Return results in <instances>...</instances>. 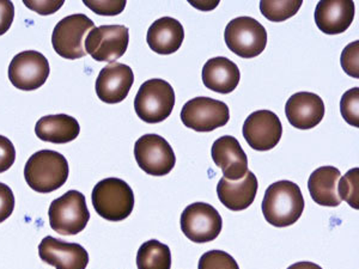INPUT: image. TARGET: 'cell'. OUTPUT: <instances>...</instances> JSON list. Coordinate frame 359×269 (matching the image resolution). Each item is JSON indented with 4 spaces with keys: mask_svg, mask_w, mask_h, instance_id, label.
<instances>
[{
    "mask_svg": "<svg viewBox=\"0 0 359 269\" xmlns=\"http://www.w3.org/2000/svg\"><path fill=\"white\" fill-rule=\"evenodd\" d=\"M340 177L341 174L337 167H321L316 169L308 181L311 199L320 206L338 207L341 204L338 195Z\"/></svg>",
    "mask_w": 359,
    "mask_h": 269,
    "instance_id": "603a6c76",
    "label": "cell"
},
{
    "mask_svg": "<svg viewBox=\"0 0 359 269\" xmlns=\"http://www.w3.org/2000/svg\"><path fill=\"white\" fill-rule=\"evenodd\" d=\"M355 6L351 0H321L315 10V23L323 33H345L355 20Z\"/></svg>",
    "mask_w": 359,
    "mask_h": 269,
    "instance_id": "ac0fdd59",
    "label": "cell"
},
{
    "mask_svg": "<svg viewBox=\"0 0 359 269\" xmlns=\"http://www.w3.org/2000/svg\"><path fill=\"white\" fill-rule=\"evenodd\" d=\"M91 200L98 216L108 221H123L135 208V193L123 179L109 177L94 187Z\"/></svg>",
    "mask_w": 359,
    "mask_h": 269,
    "instance_id": "3957f363",
    "label": "cell"
},
{
    "mask_svg": "<svg viewBox=\"0 0 359 269\" xmlns=\"http://www.w3.org/2000/svg\"><path fill=\"white\" fill-rule=\"evenodd\" d=\"M15 18V6L13 1L0 0V36L8 33Z\"/></svg>",
    "mask_w": 359,
    "mask_h": 269,
    "instance_id": "d6a6232c",
    "label": "cell"
},
{
    "mask_svg": "<svg viewBox=\"0 0 359 269\" xmlns=\"http://www.w3.org/2000/svg\"><path fill=\"white\" fill-rule=\"evenodd\" d=\"M184 40V27L172 17L159 18L147 30V45L155 53L161 55L175 53L182 46Z\"/></svg>",
    "mask_w": 359,
    "mask_h": 269,
    "instance_id": "ffe728a7",
    "label": "cell"
},
{
    "mask_svg": "<svg viewBox=\"0 0 359 269\" xmlns=\"http://www.w3.org/2000/svg\"><path fill=\"white\" fill-rule=\"evenodd\" d=\"M266 221L276 228L294 225L304 211L301 188L291 181H278L267 188L262 206Z\"/></svg>",
    "mask_w": 359,
    "mask_h": 269,
    "instance_id": "6da1fadb",
    "label": "cell"
},
{
    "mask_svg": "<svg viewBox=\"0 0 359 269\" xmlns=\"http://www.w3.org/2000/svg\"><path fill=\"white\" fill-rule=\"evenodd\" d=\"M47 57L36 50H25L17 54L8 66L10 82L17 89L33 91L45 84L48 78Z\"/></svg>",
    "mask_w": 359,
    "mask_h": 269,
    "instance_id": "7c38bea8",
    "label": "cell"
},
{
    "mask_svg": "<svg viewBox=\"0 0 359 269\" xmlns=\"http://www.w3.org/2000/svg\"><path fill=\"white\" fill-rule=\"evenodd\" d=\"M67 159L57 151L41 150L34 153L25 164V177L29 187L47 194L57 191L69 179Z\"/></svg>",
    "mask_w": 359,
    "mask_h": 269,
    "instance_id": "7a4b0ae2",
    "label": "cell"
},
{
    "mask_svg": "<svg viewBox=\"0 0 359 269\" xmlns=\"http://www.w3.org/2000/svg\"><path fill=\"white\" fill-rule=\"evenodd\" d=\"M137 267L138 269L172 268L170 249L157 240L145 242L137 254Z\"/></svg>",
    "mask_w": 359,
    "mask_h": 269,
    "instance_id": "cb8c5ba5",
    "label": "cell"
},
{
    "mask_svg": "<svg viewBox=\"0 0 359 269\" xmlns=\"http://www.w3.org/2000/svg\"><path fill=\"white\" fill-rule=\"evenodd\" d=\"M198 269H240V267L230 254L211 250L201 257Z\"/></svg>",
    "mask_w": 359,
    "mask_h": 269,
    "instance_id": "4316f807",
    "label": "cell"
},
{
    "mask_svg": "<svg viewBox=\"0 0 359 269\" xmlns=\"http://www.w3.org/2000/svg\"><path fill=\"white\" fill-rule=\"evenodd\" d=\"M39 255L42 261L55 269H86L89 263V254L82 245L67 243L52 236L42 240Z\"/></svg>",
    "mask_w": 359,
    "mask_h": 269,
    "instance_id": "9a60e30c",
    "label": "cell"
},
{
    "mask_svg": "<svg viewBox=\"0 0 359 269\" xmlns=\"http://www.w3.org/2000/svg\"><path fill=\"white\" fill-rule=\"evenodd\" d=\"M301 0L292 1H260V11L262 16L266 17L271 22H284L294 16L298 10L302 6Z\"/></svg>",
    "mask_w": 359,
    "mask_h": 269,
    "instance_id": "d4e9b609",
    "label": "cell"
},
{
    "mask_svg": "<svg viewBox=\"0 0 359 269\" xmlns=\"http://www.w3.org/2000/svg\"><path fill=\"white\" fill-rule=\"evenodd\" d=\"M340 111L344 120L350 126L359 127V89L353 88L348 90L341 97L340 101Z\"/></svg>",
    "mask_w": 359,
    "mask_h": 269,
    "instance_id": "83f0119b",
    "label": "cell"
},
{
    "mask_svg": "<svg viewBox=\"0 0 359 269\" xmlns=\"http://www.w3.org/2000/svg\"><path fill=\"white\" fill-rule=\"evenodd\" d=\"M286 118L291 126L298 130H311L323 121L325 103L323 98L313 92L292 95L285 106Z\"/></svg>",
    "mask_w": 359,
    "mask_h": 269,
    "instance_id": "e0dca14e",
    "label": "cell"
},
{
    "mask_svg": "<svg viewBox=\"0 0 359 269\" xmlns=\"http://www.w3.org/2000/svg\"><path fill=\"white\" fill-rule=\"evenodd\" d=\"M257 187V176L248 172L243 179L238 181H229L224 177L221 179L217 186V194L225 207L233 212H240L253 204Z\"/></svg>",
    "mask_w": 359,
    "mask_h": 269,
    "instance_id": "d6986e66",
    "label": "cell"
},
{
    "mask_svg": "<svg viewBox=\"0 0 359 269\" xmlns=\"http://www.w3.org/2000/svg\"><path fill=\"white\" fill-rule=\"evenodd\" d=\"M341 67L350 77L359 78V41L346 46L341 53Z\"/></svg>",
    "mask_w": 359,
    "mask_h": 269,
    "instance_id": "f1b7e54d",
    "label": "cell"
},
{
    "mask_svg": "<svg viewBox=\"0 0 359 269\" xmlns=\"http://www.w3.org/2000/svg\"><path fill=\"white\" fill-rule=\"evenodd\" d=\"M49 225L62 236L82 233L90 221L86 196L78 191H69L49 206Z\"/></svg>",
    "mask_w": 359,
    "mask_h": 269,
    "instance_id": "5b68a950",
    "label": "cell"
},
{
    "mask_svg": "<svg viewBox=\"0 0 359 269\" xmlns=\"http://www.w3.org/2000/svg\"><path fill=\"white\" fill-rule=\"evenodd\" d=\"M287 269H323L320 265H316V263H313V262H297V263H294V265H291L290 267Z\"/></svg>",
    "mask_w": 359,
    "mask_h": 269,
    "instance_id": "e575fe53",
    "label": "cell"
},
{
    "mask_svg": "<svg viewBox=\"0 0 359 269\" xmlns=\"http://www.w3.org/2000/svg\"><path fill=\"white\" fill-rule=\"evenodd\" d=\"M130 42L125 25H101L90 30L86 39V52L96 62H116L126 53Z\"/></svg>",
    "mask_w": 359,
    "mask_h": 269,
    "instance_id": "9c48e42d",
    "label": "cell"
},
{
    "mask_svg": "<svg viewBox=\"0 0 359 269\" xmlns=\"http://www.w3.org/2000/svg\"><path fill=\"white\" fill-rule=\"evenodd\" d=\"M241 79L240 69L235 62L224 57L210 59L203 69V83L208 89L218 94H230Z\"/></svg>",
    "mask_w": 359,
    "mask_h": 269,
    "instance_id": "44dd1931",
    "label": "cell"
},
{
    "mask_svg": "<svg viewBox=\"0 0 359 269\" xmlns=\"http://www.w3.org/2000/svg\"><path fill=\"white\" fill-rule=\"evenodd\" d=\"M229 106L211 97H196L188 101L181 111L184 126L193 131L212 132L228 123Z\"/></svg>",
    "mask_w": 359,
    "mask_h": 269,
    "instance_id": "8fae6325",
    "label": "cell"
},
{
    "mask_svg": "<svg viewBox=\"0 0 359 269\" xmlns=\"http://www.w3.org/2000/svg\"><path fill=\"white\" fill-rule=\"evenodd\" d=\"M175 106V92L163 79H150L142 84L135 98V113L147 123H159L169 118Z\"/></svg>",
    "mask_w": 359,
    "mask_h": 269,
    "instance_id": "277c9868",
    "label": "cell"
},
{
    "mask_svg": "<svg viewBox=\"0 0 359 269\" xmlns=\"http://www.w3.org/2000/svg\"><path fill=\"white\" fill-rule=\"evenodd\" d=\"M16 160V150L10 139L0 135V174L8 172Z\"/></svg>",
    "mask_w": 359,
    "mask_h": 269,
    "instance_id": "4dcf8cb0",
    "label": "cell"
},
{
    "mask_svg": "<svg viewBox=\"0 0 359 269\" xmlns=\"http://www.w3.org/2000/svg\"><path fill=\"white\" fill-rule=\"evenodd\" d=\"M25 6L40 15H52L64 5V1H25Z\"/></svg>",
    "mask_w": 359,
    "mask_h": 269,
    "instance_id": "836d02e7",
    "label": "cell"
},
{
    "mask_svg": "<svg viewBox=\"0 0 359 269\" xmlns=\"http://www.w3.org/2000/svg\"><path fill=\"white\" fill-rule=\"evenodd\" d=\"M242 133L253 150L269 151L277 146L282 139V123L273 111H254L245 118Z\"/></svg>",
    "mask_w": 359,
    "mask_h": 269,
    "instance_id": "4fadbf2b",
    "label": "cell"
},
{
    "mask_svg": "<svg viewBox=\"0 0 359 269\" xmlns=\"http://www.w3.org/2000/svg\"><path fill=\"white\" fill-rule=\"evenodd\" d=\"M84 4L101 16H116L123 13L126 1H91L84 0Z\"/></svg>",
    "mask_w": 359,
    "mask_h": 269,
    "instance_id": "f546056e",
    "label": "cell"
},
{
    "mask_svg": "<svg viewBox=\"0 0 359 269\" xmlns=\"http://www.w3.org/2000/svg\"><path fill=\"white\" fill-rule=\"evenodd\" d=\"M35 133L42 142L67 144L77 138L81 133V126L77 120L69 115H48L37 121Z\"/></svg>",
    "mask_w": 359,
    "mask_h": 269,
    "instance_id": "7402d4cb",
    "label": "cell"
},
{
    "mask_svg": "<svg viewBox=\"0 0 359 269\" xmlns=\"http://www.w3.org/2000/svg\"><path fill=\"white\" fill-rule=\"evenodd\" d=\"M135 83V74L130 66L111 62L101 69L95 84L97 97L108 104L123 102Z\"/></svg>",
    "mask_w": 359,
    "mask_h": 269,
    "instance_id": "5bb4252c",
    "label": "cell"
},
{
    "mask_svg": "<svg viewBox=\"0 0 359 269\" xmlns=\"http://www.w3.org/2000/svg\"><path fill=\"white\" fill-rule=\"evenodd\" d=\"M228 48L243 59L259 57L267 45V32L252 17H237L229 22L224 32Z\"/></svg>",
    "mask_w": 359,
    "mask_h": 269,
    "instance_id": "8992f818",
    "label": "cell"
},
{
    "mask_svg": "<svg viewBox=\"0 0 359 269\" xmlns=\"http://www.w3.org/2000/svg\"><path fill=\"white\" fill-rule=\"evenodd\" d=\"M93 28H95L94 22L83 13H76L62 18L55 25L52 34L54 50L67 60H77L86 57L83 40L86 33Z\"/></svg>",
    "mask_w": 359,
    "mask_h": 269,
    "instance_id": "52a82bcc",
    "label": "cell"
},
{
    "mask_svg": "<svg viewBox=\"0 0 359 269\" xmlns=\"http://www.w3.org/2000/svg\"><path fill=\"white\" fill-rule=\"evenodd\" d=\"M135 157L139 167L147 175H168L176 164L172 147L157 134L140 137L135 145Z\"/></svg>",
    "mask_w": 359,
    "mask_h": 269,
    "instance_id": "30bf717a",
    "label": "cell"
},
{
    "mask_svg": "<svg viewBox=\"0 0 359 269\" xmlns=\"http://www.w3.org/2000/svg\"><path fill=\"white\" fill-rule=\"evenodd\" d=\"M15 209V195L11 188L0 182V223L6 221Z\"/></svg>",
    "mask_w": 359,
    "mask_h": 269,
    "instance_id": "1f68e13d",
    "label": "cell"
},
{
    "mask_svg": "<svg viewBox=\"0 0 359 269\" xmlns=\"http://www.w3.org/2000/svg\"><path fill=\"white\" fill-rule=\"evenodd\" d=\"M180 223L184 236L194 243L215 241L223 228L219 212L205 202H194L184 208Z\"/></svg>",
    "mask_w": 359,
    "mask_h": 269,
    "instance_id": "ba28073f",
    "label": "cell"
},
{
    "mask_svg": "<svg viewBox=\"0 0 359 269\" xmlns=\"http://www.w3.org/2000/svg\"><path fill=\"white\" fill-rule=\"evenodd\" d=\"M211 156L217 167H221L224 179L238 181L248 172V158L241 144L231 135L217 139L211 149Z\"/></svg>",
    "mask_w": 359,
    "mask_h": 269,
    "instance_id": "2e32d148",
    "label": "cell"
},
{
    "mask_svg": "<svg viewBox=\"0 0 359 269\" xmlns=\"http://www.w3.org/2000/svg\"><path fill=\"white\" fill-rule=\"evenodd\" d=\"M338 195L340 200L346 201L347 204L355 209L359 208V169L353 167L340 177L338 182Z\"/></svg>",
    "mask_w": 359,
    "mask_h": 269,
    "instance_id": "484cf974",
    "label": "cell"
}]
</instances>
